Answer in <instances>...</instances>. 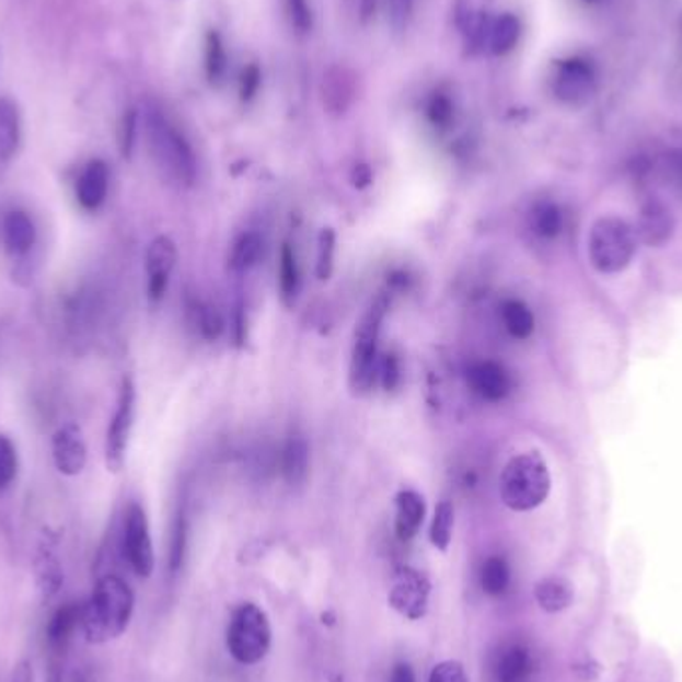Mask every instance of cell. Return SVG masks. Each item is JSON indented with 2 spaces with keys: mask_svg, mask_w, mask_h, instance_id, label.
<instances>
[{
  "mask_svg": "<svg viewBox=\"0 0 682 682\" xmlns=\"http://www.w3.org/2000/svg\"><path fill=\"white\" fill-rule=\"evenodd\" d=\"M135 615V593L118 575L101 577L86 603H82L80 633L90 645H104L123 637Z\"/></svg>",
  "mask_w": 682,
  "mask_h": 682,
  "instance_id": "1",
  "label": "cell"
},
{
  "mask_svg": "<svg viewBox=\"0 0 682 682\" xmlns=\"http://www.w3.org/2000/svg\"><path fill=\"white\" fill-rule=\"evenodd\" d=\"M145 123L150 154L162 176L182 188L194 186L198 164L188 138L170 120L169 114L154 104L146 108Z\"/></svg>",
  "mask_w": 682,
  "mask_h": 682,
  "instance_id": "2",
  "label": "cell"
},
{
  "mask_svg": "<svg viewBox=\"0 0 682 682\" xmlns=\"http://www.w3.org/2000/svg\"><path fill=\"white\" fill-rule=\"evenodd\" d=\"M499 493L505 507L527 513L547 501L551 493V471L539 451L519 453L507 461L499 479Z\"/></svg>",
  "mask_w": 682,
  "mask_h": 682,
  "instance_id": "3",
  "label": "cell"
},
{
  "mask_svg": "<svg viewBox=\"0 0 682 682\" xmlns=\"http://www.w3.org/2000/svg\"><path fill=\"white\" fill-rule=\"evenodd\" d=\"M388 308H390L388 296L380 293L361 315L356 327L351 361H349V388L356 395L370 392L378 378L381 327H383Z\"/></svg>",
  "mask_w": 682,
  "mask_h": 682,
  "instance_id": "4",
  "label": "cell"
},
{
  "mask_svg": "<svg viewBox=\"0 0 682 682\" xmlns=\"http://www.w3.org/2000/svg\"><path fill=\"white\" fill-rule=\"evenodd\" d=\"M587 252L597 271L619 274L631 266L637 254V234L625 220L616 216H603L591 226Z\"/></svg>",
  "mask_w": 682,
  "mask_h": 682,
  "instance_id": "5",
  "label": "cell"
},
{
  "mask_svg": "<svg viewBox=\"0 0 682 682\" xmlns=\"http://www.w3.org/2000/svg\"><path fill=\"white\" fill-rule=\"evenodd\" d=\"M226 647L240 664H256L271 647L269 619L257 604H240L226 633Z\"/></svg>",
  "mask_w": 682,
  "mask_h": 682,
  "instance_id": "6",
  "label": "cell"
},
{
  "mask_svg": "<svg viewBox=\"0 0 682 682\" xmlns=\"http://www.w3.org/2000/svg\"><path fill=\"white\" fill-rule=\"evenodd\" d=\"M136 383L130 375H124L118 390L116 409L106 429L104 439V461L106 470L118 473L126 463V451L130 443V434L135 427Z\"/></svg>",
  "mask_w": 682,
  "mask_h": 682,
  "instance_id": "7",
  "label": "cell"
},
{
  "mask_svg": "<svg viewBox=\"0 0 682 682\" xmlns=\"http://www.w3.org/2000/svg\"><path fill=\"white\" fill-rule=\"evenodd\" d=\"M124 557L130 569L135 570L140 579H148L154 573L157 557L150 535V525L142 505L132 504L124 515L123 531Z\"/></svg>",
  "mask_w": 682,
  "mask_h": 682,
  "instance_id": "8",
  "label": "cell"
},
{
  "mask_svg": "<svg viewBox=\"0 0 682 682\" xmlns=\"http://www.w3.org/2000/svg\"><path fill=\"white\" fill-rule=\"evenodd\" d=\"M431 582L426 575L412 567H400L393 575L392 589L388 601L393 611H397L407 621H419L427 615L429 609Z\"/></svg>",
  "mask_w": 682,
  "mask_h": 682,
  "instance_id": "9",
  "label": "cell"
},
{
  "mask_svg": "<svg viewBox=\"0 0 682 682\" xmlns=\"http://www.w3.org/2000/svg\"><path fill=\"white\" fill-rule=\"evenodd\" d=\"M178 262V247L170 235H157L146 250V291L148 300L160 303L169 291L172 271Z\"/></svg>",
  "mask_w": 682,
  "mask_h": 682,
  "instance_id": "10",
  "label": "cell"
},
{
  "mask_svg": "<svg viewBox=\"0 0 682 682\" xmlns=\"http://www.w3.org/2000/svg\"><path fill=\"white\" fill-rule=\"evenodd\" d=\"M53 461L55 467L67 477H77L86 467L89 449L82 429L77 424L58 427L57 434L53 436Z\"/></svg>",
  "mask_w": 682,
  "mask_h": 682,
  "instance_id": "11",
  "label": "cell"
},
{
  "mask_svg": "<svg viewBox=\"0 0 682 682\" xmlns=\"http://www.w3.org/2000/svg\"><path fill=\"white\" fill-rule=\"evenodd\" d=\"M594 86L593 67L582 58L563 60L555 77V96L565 104H581L591 96Z\"/></svg>",
  "mask_w": 682,
  "mask_h": 682,
  "instance_id": "12",
  "label": "cell"
},
{
  "mask_svg": "<svg viewBox=\"0 0 682 682\" xmlns=\"http://www.w3.org/2000/svg\"><path fill=\"white\" fill-rule=\"evenodd\" d=\"M674 228L677 222L671 208L664 201L650 200L640 208L635 234L647 246L662 247L671 242Z\"/></svg>",
  "mask_w": 682,
  "mask_h": 682,
  "instance_id": "13",
  "label": "cell"
},
{
  "mask_svg": "<svg viewBox=\"0 0 682 682\" xmlns=\"http://www.w3.org/2000/svg\"><path fill=\"white\" fill-rule=\"evenodd\" d=\"M111 188V170L104 160H90L77 182V200L86 212H99Z\"/></svg>",
  "mask_w": 682,
  "mask_h": 682,
  "instance_id": "14",
  "label": "cell"
},
{
  "mask_svg": "<svg viewBox=\"0 0 682 682\" xmlns=\"http://www.w3.org/2000/svg\"><path fill=\"white\" fill-rule=\"evenodd\" d=\"M471 390L485 402H501L511 392V378L495 361H477L467 370Z\"/></svg>",
  "mask_w": 682,
  "mask_h": 682,
  "instance_id": "15",
  "label": "cell"
},
{
  "mask_svg": "<svg viewBox=\"0 0 682 682\" xmlns=\"http://www.w3.org/2000/svg\"><path fill=\"white\" fill-rule=\"evenodd\" d=\"M82 625V603H65L58 606L46 625L48 652H67L74 635Z\"/></svg>",
  "mask_w": 682,
  "mask_h": 682,
  "instance_id": "16",
  "label": "cell"
},
{
  "mask_svg": "<svg viewBox=\"0 0 682 682\" xmlns=\"http://www.w3.org/2000/svg\"><path fill=\"white\" fill-rule=\"evenodd\" d=\"M356 99V77L346 67H332L322 80V101L324 108L334 116L347 113Z\"/></svg>",
  "mask_w": 682,
  "mask_h": 682,
  "instance_id": "17",
  "label": "cell"
},
{
  "mask_svg": "<svg viewBox=\"0 0 682 682\" xmlns=\"http://www.w3.org/2000/svg\"><path fill=\"white\" fill-rule=\"evenodd\" d=\"M426 519V499L414 492L403 489L395 497V535L400 541H412L419 533Z\"/></svg>",
  "mask_w": 682,
  "mask_h": 682,
  "instance_id": "18",
  "label": "cell"
},
{
  "mask_svg": "<svg viewBox=\"0 0 682 682\" xmlns=\"http://www.w3.org/2000/svg\"><path fill=\"white\" fill-rule=\"evenodd\" d=\"M2 242L11 256H26L36 244V226L23 210H11L2 220Z\"/></svg>",
  "mask_w": 682,
  "mask_h": 682,
  "instance_id": "19",
  "label": "cell"
},
{
  "mask_svg": "<svg viewBox=\"0 0 682 682\" xmlns=\"http://www.w3.org/2000/svg\"><path fill=\"white\" fill-rule=\"evenodd\" d=\"M34 582L43 599L57 597L65 585V570L57 555L48 547H43L34 557Z\"/></svg>",
  "mask_w": 682,
  "mask_h": 682,
  "instance_id": "20",
  "label": "cell"
},
{
  "mask_svg": "<svg viewBox=\"0 0 682 682\" xmlns=\"http://www.w3.org/2000/svg\"><path fill=\"white\" fill-rule=\"evenodd\" d=\"M281 473L291 487H300L310 473V448L302 436H291L281 453Z\"/></svg>",
  "mask_w": 682,
  "mask_h": 682,
  "instance_id": "21",
  "label": "cell"
},
{
  "mask_svg": "<svg viewBox=\"0 0 682 682\" xmlns=\"http://www.w3.org/2000/svg\"><path fill=\"white\" fill-rule=\"evenodd\" d=\"M575 591L565 577H545L535 585V601L545 613H560L569 609Z\"/></svg>",
  "mask_w": 682,
  "mask_h": 682,
  "instance_id": "22",
  "label": "cell"
},
{
  "mask_svg": "<svg viewBox=\"0 0 682 682\" xmlns=\"http://www.w3.org/2000/svg\"><path fill=\"white\" fill-rule=\"evenodd\" d=\"M21 146V114L11 99H0V160L9 162Z\"/></svg>",
  "mask_w": 682,
  "mask_h": 682,
  "instance_id": "23",
  "label": "cell"
},
{
  "mask_svg": "<svg viewBox=\"0 0 682 682\" xmlns=\"http://www.w3.org/2000/svg\"><path fill=\"white\" fill-rule=\"evenodd\" d=\"M531 669H533V662H531L529 650L521 645H511L497 660L495 674H497V682H523Z\"/></svg>",
  "mask_w": 682,
  "mask_h": 682,
  "instance_id": "24",
  "label": "cell"
},
{
  "mask_svg": "<svg viewBox=\"0 0 682 682\" xmlns=\"http://www.w3.org/2000/svg\"><path fill=\"white\" fill-rule=\"evenodd\" d=\"M521 38V23L515 14L505 12L501 16H497L489 26V38L487 45L492 48L493 55L504 57L507 53H511L517 43Z\"/></svg>",
  "mask_w": 682,
  "mask_h": 682,
  "instance_id": "25",
  "label": "cell"
},
{
  "mask_svg": "<svg viewBox=\"0 0 682 682\" xmlns=\"http://www.w3.org/2000/svg\"><path fill=\"white\" fill-rule=\"evenodd\" d=\"M262 247H264V242L256 232H244L238 235L228 256V268L238 274L254 268L262 256Z\"/></svg>",
  "mask_w": 682,
  "mask_h": 682,
  "instance_id": "26",
  "label": "cell"
},
{
  "mask_svg": "<svg viewBox=\"0 0 682 682\" xmlns=\"http://www.w3.org/2000/svg\"><path fill=\"white\" fill-rule=\"evenodd\" d=\"M505 330L515 339H527L535 332V315L521 300H507L501 305Z\"/></svg>",
  "mask_w": 682,
  "mask_h": 682,
  "instance_id": "27",
  "label": "cell"
},
{
  "mask_svg": "<svg viewBox=\"0 0 682 682\" xmlns=\"http://www.w3.org/2000/svg\"><path fill=\"white\" fill-rule=\"evenodd\" d=\"M204 67L208 82L218 86L222 84L228 70V55H226L224 41L218 31L206 34V53H204Z\"/></svg>",
  "mask_w": 682,
  "mask_h": 682,
  "instance_id": "28",
  "label": "cell"
},
{
  "mask_svg": "<svg viewBox=\"0 0 682 682\" xmlns=\"http://www.w3.org/2000/svg\"><path fill=\"white\" fill-rule=\"evenodd\" d=\"M453 525H455L453 505L449 501H439L436 513H434V521H431V529H429L431 545L446 553L451 545V539H453Z\"/></svg>",
  "mask_w": 682,
  "mask_h": 682,
  "instance_id": "29",
  "label": "cell"
},
{
  "mask_svg": "<svg viewBox=\"0 0 682 682\" xmlns=\"http://www.w3.org/2000/svg\"><path fill=\"white\" fill-rule=\"evenodd\" d=\"M511 582V569L504 557H489L482 567V589L492 597L507 593Z\"/></svg>",
  "mask_w": 682,
  "mask_h": 682,
  "instance_id": "30",
  "label": "cell"
},
{
  "mask_svg": "<svg viewBox=\"0 0 682 682\" xmlns=\"http://www.w3.org/2000/svg\"><path fill=\"white\" fill-rule=\"evenodd\" d=\"M280 291L284 302L291 303L300 291V268L291 244H284L280 250Z\"/></svg>",
  "mask_w": 682,
  "mask_h": 682,
  "instance_id": "31",
  "label": "cell"
},
{
  "mask_svg": "<svg viewBox=\"0 0 682 682\" xmlns=\"http://www.w3.org/2000/svg\"><path fill=\"white\" fill-rule=\"evenodd\" d=\"M531 224L541 238H548V240L557 238L563 230V213H560L559 206L553 201H541L533 208Z\"/></svg>",
  "mask_w": 682,
  "mask_h": 682,
  "instance_id": "32",
  "label": "cell"
},
{
  "mask_svg": "<svg viewBox=\"0 0 682 682\" xmlns=\"http://www.w3.org/2000/svg\"><path fill=\"white\" fill-rule=\"evenodd\" d=\"M334 268H336V232L334 228H324L317 238L315 276L322 281L330 280Z\"/></svg>",
  "mask_w": 682,
  "mask_h": 682,
  "instance_id": "33",
  "label": "cell"
},
{
  "mask_svg": "<svg viewBox=\"0 0 682 682\" xmlns=\"http://www.w3.org/2000/svg\"><path fill=\"white\" fill-rule=\"evenodd\" d=\"M455 118V104L446 92L437 90L427 102V120L437 130H448Z\"/></svg>",
  "mask_w": 682,
  "mask_h": 682,
  "instance_id": "34",
  "label": "cell"
},
{
  "mask_svg": "<svg viewBox=\"0 0 682 682\" xmlns=\"http://www.w3.org/2000/svg\"><path fill=\"white\" fill-rule=\"evenodd\" d=\"M190 313L194 325L200 330L201 336L206 337V339H216V337L222 334L224 322H222L220 313L216 312V308H212V305L192 302Z\"/></svg>",
  "mask_w": 682,
  "mask_h": 682,
  "instance_id": "35",
  "label": "cell"
},
{
  "mask_svg": "<svg viewBox=\"0 0 682 682\" xmlns=\"http://www.w3.org/2000/svg\"><path fill=\"white\" fill-rule=\"evenodd\" d=\"M186 541H188V525H186V517L180 513L174 521L172 529V541H170V570L178 573L184 555H186Z\"/></svg>",
  "mask_w": 682,
  "mask_h": 682,
  "instance_id": "36",
  "label": "cell"
},
{
  "mask_svg": "<svg viewBox=\"0 0 682 682\" xmlns=\"http://www.w3.org/2000/svg\"><path fill=\"white\" fill-rule=\"evenodd\" d=\"M19 471V455L16 448L7 436H0V492L7 489Z\"/></svg>",
  "mask_w": 682,
  "mask_h": 682,
  "instance_id": "37",
  "label": "cell"
},
{
  "mask_svg": "<svg viewBox=\"0 0 682 682\" xmlns=\"http://www.w3.org/2000/svg\"><path fill=\"white\" fill-rule=\"evenodd\" d=\"M286 9L290 14V23L300 34H308L312 31L313 14L312 7L308 0H286Z\"/></svg>",
  "mask_w": 682,
  "mask_h": 682,
  "instance_id": "38",
  "label": "cell"
},
{
  "mask_svg": "<svg viewBox=\"0 0 682 682\" xmlns=\"http://www.w3.org/2000/svg\"><path fill=\"white\" fill-rule=\"evenodd\" d=\"M429 682H470V679L459 660H443L434 667Z\"/></svg>",
  "mask_w": 682,
  "mask_h": 682,
  "instance_id": "39",
  "label": "cell"
},
{
  "mask_svg": "<svg viewBox=\"0 0 682 682\" xmlns=\"http://www.w3.org/2000/svg\"><path fill=\"white\" fill-rule=\"evenodd\" d=\"M136 130H138V114L136 111H128L124 114L123 124H120V152L126 160L132 158L136 145Z\"/></svg>",
  "mask_w": 682,
  "mask_h": 682,
  "instance_id": "40",
  "label": "cell"
},
{
  "mask_svg": "<svg viewBox=\"0 0 682 682\" xmlns=\"http://www.w3.org/2000/svg\"><path fill=\"white\" fill-rule=\"evenodd\" d=\"M262 86V72L257 65H247L240 77V99L244 102L254 101L257 90Z\"/></svg>",
  "mask_w": 682,
  "mask_h": 682,
  "instance_id": "41",
  "label": "cell"
},
{
  "mask_svg": "<svg viewBox=\"0 0 682 682\" xmlns=\"http://www.w3.org/2000/svg\"><path fill=\"white\" fill-rule=\"evenodd\" d=\"M415 0H390V12H392L393 28L397 33H403L409 21L414 16Z\"/></svg>",
  "mask_w": 682,
  "mask_h": 682,
  "instance_id": "42",
  "label": "cell"
},
{
  "mask_svg": "<svg viewBox=\"0 0 682 682\" xmlns=\"http://www.w3.org/2000/svg\"><path fill=\"white\" fill-rule=\"evenodd\" d=\"M381 381H383V388L385 392H393L397 388V383L402 380V373H400V361L395 356H385V359L380 363Z\"/></svg>",
  "mask_w": 682,
  "mask_h": 682,
  "instance_id": "43",
  "label": "cell"
},
{
  "mask_svg": "<svg viewBox=\"0 0 682 682\" xmlns=\"http://www.w3.org/2000/svg\"><path fill=\"white\" fill-rule=\"evenodd\" d=\"M11 682H34L33 662L21 660L12 671Z\"/></svg>",
  "mask_w": 682,
  "mask_h": 682,
  "instance_id": "44",
  "label": "cell"
},
{
  "mask_svg": "<svg viewBox=\"0 0 682 682\" xmlns=\"http://www.w3.org/2000/svg\"><path fill=\"white\" fill-rule=\"evenodd\" d=\"M390 682H415V674L409 664H397Z\"/></svg>",
  "mask_w": 682,
  "mask_h": 682,
  "instance_id": "45",
  "label": "cell"
},
{
  "mask_svg": "<svg viewBox=\"0 0 682 682\" xmlns=\"http://www.w3.org/2000/svg\"><path fill=\"white\" fill-rule=\"evenodd\" d=\"M371 182V172L366 164H359L354 170V184L358 186V188H366L368 184Z\"/></svg>",
  "mask_w": 682,
  "mask_h": 682,
  "instance_id": "46",
  "label": "cell"
},
{
  "mask_svg": "<svg viewBox=\"0 0 682 682\" xmlns=\"http://www.w3.org/2000/svg\"><path fill=\"white\" fill-rule=\"evenodd\" d=\"M587 2H593V0H587Z\"/></svg>",
  "mask_w": 682,
  "mask_h": 682,
  "instance_id": "47",
  "label": "cell"
}]
</instances>
